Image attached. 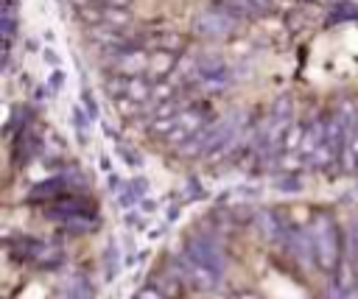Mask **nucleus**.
<instances>
[{
    "instance_id": "obj_28",
    "label": "nucleus",
    "mask_w": 358,
    "mask_h": 299,
    "mask_svg": "<svg viewBox=\"0 0 358 299\" xmlns=\"http://www.w3.org/2000/svg\"><path fill=\"white\" fill-rule=\"evenodd\" d=\"M352 246H355V251H358V221L352 224Z\"/></svg>"
},
{
    "instance_id": "obj_16",
    "label": "nucleus",
    "mask_w": 358,
    "mask_h": 299,
    "mask_svg": "<svg viewBox=\"0 0 358 299\" xmlns=\"http://www.w3.org/2000/svg\"><path fill=\"white\" fill-rule=\"evenodd\" d=\"M67 229H73V232H90L92 226H95V221L90 218V215H64V218H59Z\"/></svg>"
},
{
    "instance_id": "obj_15",
    "label": "nucleus",
    "mask_w": 358,
    "mask_h": 299,
    "mask_svg": "<svg viewBox=\"0 0 358 299\" xmlns=\"http://www.w3.org/2000/svg\"><path fill=\"white\" fill-rule=\"evenodd\" d=\"M157 288H159V291H162L168 299H173V296L182 291V277H176L173 271H165V274H159Z\"/></svg>"
},
{
    "instance_id": "obj_19",
    "label": "nucleus",
    "mask_w": 358,
    "mask_h": 299,
    "mask_svg": "<svg viewBox=\"0 0 358 299\" xmlns=\"http://www.w3.org/2000/svg\"><path fill=\"white\" fill-rule=\"evenodd\" d=\"M103 20L112 22V28H123L129 22V11L123 6H112V8H103Z\"/></svg>"
},
{
    "instance_id": "obj_22",
    "label": "nucleus",
    "mask_w": 358,
    "mask_h": 299,
    "mask_svg": "<svg viewBox=\"0 0 358 299\" xmlns=\"http://www.w3.org/2000/svg\"><path fill=\"white\" fill-rule=\"evenodd\" d=\"M302 187V182H299V176H282L280 179V184H277V190H282V193H288V190H299Z\"/></svg>"
},
{
    "instance_id": "obj_1",
    "label": "nucleus",
    "mask_w": 358,
    "mask_h": 299,
    "mask_svg": "<svg viewBox=\"0 0 358 299\" xmlns=\"http://www.w3.org/2000/svg\"><path fill=\"white\" fill-rule=\"evenodd\" d=\"M310 238H313V251H316V265L324 274H336L341 265V235L336 221L327 212H316L310 221Z\"/></svg>"
},
{
    "instance_id": "obj_23",
    "label": "nucleus",
    "mask_w": 358,
    "mask_h": 299,
    "mask_svg": "<svg viewBox=\"0 0 358 299\" xmlns=\"http://www.w3.org/2000/svg\"><path fill=\"white\" fill-rule=\"evenodd\" d=\"M137 299H168L157 285H148V288H140L137 291Z\"/></svg>"
},
{
    "instance_id": "obj_5",
    "label": "nucleus",
    "mask_w": 358,
    "mask_h": 299,
    "mask_svg": "<svg viewBox=\"0 0 358 299\" xmlns=\"http://www.w3.org/2000/svg\"><path fill=\"white\" fill-rule=\"evenodd\" d=\"M106 92L109 95H115V98H131V101H148L151 95H154V87L143 78V75H112V78H106Z\"/></svg>"
},
{
    "instance_id": "obj_3",
    "label": "nucleus",
    "mask_w": 358,
    "mask_h": 299,
    "mask_svg": "<svg viewBox=\"0 0 358 299\" xmlns=\"http://www.w3.org/2000/svg\"><path fill=\"white\" fill-rule=\"evenodd\" d=\"M210 120H207V109L204 106H185L182 112H179V117H176V123H173V129L165 134V140L171 143V145H182V143H187L193 134H199L204 126H207Z\"/></svg>"
},
{
    "instance_id": "obj_21",
    "label": "nucleus",
    "mask_w": 358,
    "mask_h": 299,
    "mask_svg": "<svg viewBox=\"0 0 358 299\" xmlns=\"http://www.w3.org/2000/svg\"><path fill=\"white\" fill-rule=\"evenodd\" d=\"M302 134H305V129H299V126H288V131H285V148H299V143H302Z\"/></svg>"
},
{
    "instance_id": "obj_11",
    "label": "nucleus",
    "mask_w": 358,
    "mask_h": 299,
    "mask_svg": "<svg viewBox=\"0 0 358 299\" xmlns=\"http://www.w3.org/2000/svg\"><path fill=\"white\" fill-rule=\"evenodd\" d=\"M341 168L344 170H355L358 168V115L352 117L347 137H344V148H341Z\"/></svg>"
},
{
    "instance_id": "obj_13",
    "label": "nucleus",
    "mask_w": 358,
    "mask_h": 299,
    "mask_svg": "<svg viewBox=\"0 0 358 299\" xmlns=\"http://www.w3.org/2000/svg\"><path fill=\"white\" fill-rule=\"evenodd\" d=\"M176 67V56L171 53V50H157L154 56H151V61H148V70L154 73V75H165L168 70H173Z\"/></svg>"
},
{
    "instance_id": "obj_27",
    "label": "nucleus",
    "mask_w": 358,
    "mask_h": 299,
    "mask_svg": "<svg viewBox=\"0 0 358 299\" xmlns=\"http://www.w3.org/2000/svg\"><path fill=\"white\" fill-rule=\"evenodd\" d=\"M341 299H358V288H347Z\"/></svg>"
},
{
    "instance_id": "obj_10",
    "label": "nucleus",
    "mask_w": 358,
    "mask_h": 299,
    "mask_svg": "<svg viewBox=\"0 0 358 299\" xmlns=\"http://www.w3.org/2000/svg\"><path fill=\"white\" fill-rule=\"evenodd\" d=\"M324 143H327V120H313V123L305 129V134H302L299 151H302L305 156H313V151L322 148Z\"/></svg>"
},
{
    "instance_id": "obj_24",
    "label": "nucleus",
    "mask_w": 358,
    "mask_h": 299,
    "mask_svg": "<svg viewBox=\"0 0 358 299\" xmlns=\"http://www.w3.org/2000/svg\"><path fill=\"white\" fill-rule=\"evenodd\" d=\"M84 106H87V115L90 117H98V106H95V101H92L90 92H84Z\"/></svg>"
},
{
    "instance_id": "obj_14",
    "label": "nucleus",
    "mask_w": 358,
    "mask_h": 299,
    "mask_svg": "<svg viewBox=\"0 0 358 299\" xmlns=\"http://www.w3.org/2000/svg\"><path fill=\"white\" fill-rule=\"evenodd\" d=\"M62 193H64V182L62 179H53V182H42L34 193H31V201H36V198H62Z\"/></svg>"
},
{
    "instance_id": "obj_25",
    "label": "nucleus",
    "mask_w": 358,
    "mask_h": 299,
    "mask_svg": "<svg viewBox=\"0 0 358 299\" xmlns=\"http://www.w3.org/2000/svg\"><path fill=\"white\" fill-rule=\"evenodd\" d=\"M249 6H252L257 14H263V11H268V8H271V0H249Z\"/></svg>"
},
{
    "instance_id": "obj_4",
    "label": "nucleus",
    "mask_w": 358,
    "mask_h": 299,
    "mask_svg": "<svg viewBox=\"0 0 358 299\" xmlns=\"http://www.w3.org/2000/svg\"><path fill=\"white\" fill-rule=\"evenodd\" d=\"M14 257L20 260H31L36 265H45V268H53L59 260H62V251L50 243H42V240H34V238H17L14 240Z\"/></svg>"
},
{
    "instance_id": "obj_2",
    "label": "nucleus",
    "mask_w": 358,
    "mask_h": 299,
    "mask_svg": "<svg viewBox=\"0 0 358 299\" xmlns=\"http://www.w3.org/2000/svg\"><path fill=\"white\" fill-rule=\"evenodd\" d=\"M238 25H241V20L235 14H229L224 6H213V8L201 11L196 17V22H193L196 34L207 36V39H227V36H232L238 31Z\"/></svg>"
},
{
    "instance_id": "obj_17",
    "label": "nucleus",
    "mask_w": 358,
    "mask_h": 299,
    "mask_svg": "<svg viewBox=\"0 0 358 299\" xmlns=\"http://www.w3.org/2000/svg\"><path fill=\"white\" fill-rule=\"evenodd\" d=\"M103 268H106V277H109V279H115V277L120 274V251H117L115 243H112V246L106 249V254H103Z\"/></svg>"
},
{
    "instance_id": "obj_8",
    "label": "nucleus",
    "mask_w": 358,
    "mask_h": 299,
    "mask_svg": "<svg viewBox=\"0 0 358 299\" xmlns=\"http://www.w3.org/2000/svg\"><path fill=\"white\" fill-rule=\"evenodd\" d=\"M285 243H288V249H291V257H294V260H296L302 268H310V263L316 260L310 229L305 232V229H296V226H291V229L285 232Z\"/></svg>"
},
{
    "instance_id": "obj_18",
    "label": "nucleus",
    "mask_w": 358,
    "mask_h": 299,
    "mask_svg": "<svg viewBox=\"0 0 358 299\" xmlns=\"http://www.w3.org/2000/svg\"><path fill=\"white\" fill-rule=\"evenodd\" d=\"M143 196H145V182H143V179H137V182H131V184H129V190L120 196V201H123V207H134Z\"/></svg>"
},
{
    "instance_id": "obj_12",
    "label": "nucleus",
    "mask_w": 358,
    "mask_h": 299,
    "mask_svg": "<svg viewBox=\"0 0 358 299\" xmlns=\"http://www.w3.org/2000/svg\"><path fill=\"white\" fill-rule=\"evenodd\" d=\"M62 293H64V299H92V285L87 282L84 274L73 271L62 279Z\"/></svg>"
},
{
    "instance_id": "obj_26",
    "label": "nucleus",
    "mask_w": 358,
    "mask_h": 299,
    "mask_svg": "<svg viewBox=\"0 0 358 299\" xmlns=\"http://www.w3.org/2000/svg\"><path fill=\"white\" fill-rule=\"evenodd\" d=\"M235 299H260V296H257V293H252V291H241Z\"/></svg>"
},
{
    "instance_id": "obj_6",
    "label": "nucleus",
    "mask_w": 358,
    "mask_h": 299,
    "mask_svg": "<svg viewBox=\"0 0 358 299\" xmlns=\"http://www.w3.org/2000/svg\"><path fill=\"white\" fill-rule=\"evenodd\" d=\"M185 251L196 260V263H201V265H210V268H215V271H221V265H224V257H221V246L210 238V235H190L187 238V243H185Z\"/></svg>"
},
{
    "instance_id": "obj_7",
    "label": "nucleus",
    "mask_w": 358,
    "mask_h": 299,
    "mask_svg": "<svg viewBox=\"0 0 358 299\" xmlns=\"http://www.w3.org/2000/svg\"><path fill=\"white\" fill-rule=\"evenodd\" d=\"M151 56H145L143 50H131V48H115L112 53V70L120 75H140L148 70Z\"/></svg>"
},
{
    "instance_id": "obj_20",
    "label": "nucleus",
    "mask_w": 358,
    "mask_h": 299,
    "mask_svg": "<svg viewBox=\"0 0 358 299\" xmlns=\"http://www.w3.org/2000/svg\"><path fill=\"white\" fill-rule=\"evenodd\" d=\"M350 17H358V8L352 6V3H336V8H333V14H330V20H350Z\"/></svg>"
},
{
    "instance_id": "obj_9",
    "label": "nucleus",
    "mask_w": 358,
    "mask_h": 299,
    "mask_svg": "<svg viewBox=\"0 0 358 299\" xmlns=\"http://www.w3.org/2000/svg\"><path fill=\"white\" fill-rule=\"evenodd\" d=\"M257 229H260V238L263 240H280V238H285V232H288V226L282 224V218L274 212V210H260L257 212Z\"/></svg>"
}]
</instances>
